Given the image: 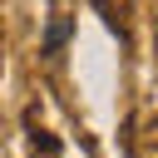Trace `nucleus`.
<instances>
[{
  "mask_svg": "<svg viewBox=\"0 0 158 158\" xmlns=\"http://www.w3.org/2000/svg\"><path fill=\"white\" fill-rule=\"evenodd\" d=\"M64 40H69V15H54V20H49V30H44V54H59V49H64Z\"/></svg>",
  "mask_w": 158,
  "mask_h": 158,
  "instance_id": "nucleus-1",
  "label": "nucleus"
}]
</instances>
